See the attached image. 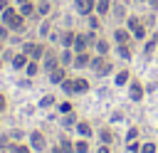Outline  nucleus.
Here are the masks:
<instances>
[{"mask_svg":"<svg viewBox=\"0 0 158 153\" xmlns=\"http://www.w3.org/2000/svg\"><path fill=\"white\" fill-rule=\"evenodd\" d=\"M0 22H5L10 30H15V32H20L22 27H25V17L20 15V10H12V7H7V10H2L0 12Z\"/></svg>","mask_w":158,"mask_h":153,"instance_id":"nucleus-1","label":"nucleus"},{"mask_svg":"<svg viewBox=\"0 0 158 153\" xmlns=\"http://www.w3.org/2000/svg\"><path fill=\"white\" fill-rule=\"evenodd\" d=\"M89 67H91V69H94L99 76H106V74H111V72H114V64H111V62H109V57H104V54L91 57Z\"/></svg>","mask_w":158,"mask_h":153,"instance_id":"nucleus-2","label":"nucleus"},{"mask_svg":"<svg viewBox=\"0 0 158 153\" xmlns=\"http://www.w3.org/2000/svg\"><path fill=\"white\" fill-rule=\"evenodd\" d=\"M128 30H131L133 39H143V37H146V27H143V22H141L136 15H128Z\"/></svg>","mask_w":158,"mask_h":153,"instance_id":"nucleus-3","label":"nucleus"},{"mask_svg":"<svg viewBox=\"0 0 158 153\" xmlns=\"http://www.w3.org/2000/svg\"><path fill=\"white\" fill-rule=\"evenodd\" d=\"M22 52H25L30 59H40V57H44L47 49H44L40 42H25V44H22Z\"/></svg>","mask_w":158,"mask_h":153,"instance_id":"nucleus-4","label":"nucleus"},{"mask_svg":"<svg viewBox=\"0 0 158 153\" xmlns=\"http://www.w3.org/2000/svg\"><path fill=\"white\" fill-rule=\"evenodd\" d=\"M74 5H77V10H79V15H91L94 12V7H96V0H74Z\"/></svg>","mask_w":158,"mask_h":153,"instance_id":"nucleus-5","label":"nucleus"},{"mask_svg":"<svg viewBox=\"0 0 158 153\" xmlns=\"http://www.w3.org/2000/svg\"><path fill=\"white\" fill-rule=\"evenodd\" d=\"M59 64H62V62H59V57H57L54 52H44V72H47V74H49L52 69H57Z\"/></svg>","mask_w":158,"mask_h":153,"instance_id":"nucleus-6","label":"nucleus"},{"mask_svg":"<svg viewBox=\"0 0 158 153\" xmlns=\"http://www.w3.org/2000/svg\"><path fill=\"white\" fill-rule=\"evenodd\" d=\"M128 96H131L133 101H141V99H143V86H141L136 79L128 81Z\"/></svg>","mask_w":158,"mask_h":153,"instance_id":"nucleus-7","label":"nucleus"},{"mask_svg":"<svg viewBox=\"0 0 158 153\" xmlns=\"http://www.w3.org/2000/svg\"><path fill=\"white\" fill-rule=\"evenodd\" d=\"M30 146H32V151H42L44 148V136L40 131H30Z\"/></svg>","mask_w":158,"mask_h":153,"instance_id":"nucleus-8","label":"nucleus"},{"mask_svg":"<svg viewBox=\"0 0 158 153\" xmlns=\"http://www.w3.org/2000/svg\"><path fill=\"white\" fill-rule=\"evenodd\" d=\"M111 7H114V2H111V0H96V7H94V12H96L99 17H106V15L111 12Z\"/></svg>","mask_w":158,"mask_h":153,"instance_id":"nucleus-9","label":"nucleus"},{"mask_svg":"<svg viewBox=\"0 0 158 153\" xmlns=\"http://www.w3.org/2000/svg\"><path fill=\"white\" fill-rule=\"evenodd\" d=\"M131 30H123V27H118V30H114V39H116V44H126V42H131Z\"/></svg>","mask_w":158,"mask_h":153,"instance_id":"nucleus-10","label":"nucleus"},{"mask_svg":"<svg viewBox=\"0 0 158 153\" xmlns=\"http://www.w3.org/2000/svg\"><path fill=\"white\" fill-rule=\"evenodd\" d=\"M64 79H67V69H64L62 64H59L57 69H52V72H49V81H52V84H62Z\"/></svg>","mask_w":158,"mask_h":153,"instance_id":"nucleus-11","label":"nucleus"},{"mask_svg":"<svg viewBox=\"0 0 158 153\" xmlns=\"http://www.w3.org/2000/svg\"><path fill=\"white\" fill-rule=\"evenodd\" d=\"M89 62H91V54H89V49L86 52H77L74 54V67H89Z\"/></svg>","mask_w":158,"mask_h":153,"instance_id":"nucleus-12","label":"nucleus"},{"mask_svg":"<svg viewBox=\"0 0 158 153\" xmlns=\"http://www.w3.org/2000/svg\"><path fill=\"white\" fill-rule=\"evenodd\" d=\"M20 15H22V17H32V15H37V5H35V0L22 2V5H20Z\"/></svg>","mask_w":158,"mask_h":153,"instance_id":"nucleus-13","label":"nucleus"},{"mask_svg":"<svg viewBox=\"0 0 158 153\" xmlns=\"http://www.w3.org/2000/svg\"><path fill=\"white\" fill-rule=\"evenodd\" d=\"M74 54H77V52H74L72 47H64V52L59 54V62H62V67H67V64H74Z\"/></svg>","mask_w":158,"mask_h":153,"instance_id":"nucleus-14","label":"nucleus"},{"mask_svg":"<svg viewBox=\"0 0 158 153\" xmlns=\"http://www.w3.org/2000/svg\"><path fill=\"white\" fill-rule=\"evenodd\" d=\"M74 128H77V133H79L81 138H89V136H91V126H89V121H77Z\"/></svg>","mask_w":158,"mask_h":153,"instance_id":"nucleus-15","label":"nucleus"},{"mask_svg":"<svg viewBox=\"0 0 158 153\" xmlns=\"http://www.w3.org/2000/svg\"><path fill=\"white\" fill-rule=\"evenodd\" d=\"M94 49H96V54H104V57H109V42H106L104 37H96V42H94Z\"/></svg>","mask_w":158,"mask_h":153,"instance_id":"nucleus-16","label":"nucleus"},{"mask_svg":"<svg viewBox=\"0 0 158 153\" xmlns=\"http://www.w3.org/2000/svg\"><path fill=\"white\" fill-rule=\"evenodd\" d=\"M49 12H52V0H40L37 2V15L40 17H47Z\"/></svg>","mask_w":158,"mask_h":153,"instance_id":"nucleus-17","label":"nucleus"},{"mask_svg":"<svg viewBox=\"0 0 158 153\" xmlns=\"http://www.w3.org/2000/svg\"><path fill=\"white\" fill-rule=\"evenodd\" d=\"M74 37H77V32H72V30H67V32H62V37H59V42H62V47H74Z\"/></svg>","mask_w":158,"mask_h":153,"instance_id":"nucleus-18","label":"nucleus"},{"mask_svg":"<svg viewBox=\"0 0 158 153\" xmlns=\"http://www.w3.org/2000/svg\"><path fill=\"white\" fill-rule=\"evenodd\" d=\"M27 62H30V57H27L25 52H20V54H12V67L22 69V67H27Z\"/></svg>","mask_w":158,"mask_h":153,"instance_id":"nucleus-19","label":"nucleus"},{"mask_svg":"<svg viewBox=\"0 0 158 153\" xmlns=\"http://www.w3.org/2000/svg\"><path fill=\"white\" fill-rule=\"evenodd\" d=\"M84 91H89V81L84 76H77L74 79V94H84Z\"/></svg>","mask_w":158,"mask_h":153,"instance_id":"nucleus-20","label":"nucleus"},{"mask_svg":"<svg viewBox=\"0 0 158 153\" xmlns=\"http://www.w3.org/2000/svg\"><path fill=\"white\" fill-rule=\"evenodd\" d=\"M156 44H158V35H151V39L146 42V47H143V52H146V57H151L153 54V49H156Z\"/></svg>","mask_w":158,"mask_h":153,"instance_id":"nucleus-21","label":"nucleus"},{"mask_svg":"<svg viewBox=\"0 0 158 153\" xmlns=\"http://www.w3.org/2000/svg\"><path fill=\"white\" fill-rule=\"evenodd\" d=\"M116 52H118V57H121V59H131V42L118 44V47H116Z\"/></svg>","mask_w":158,"mask_h":153,"instance_id":"nucleus-22","label":"nucleus"},{"mask_svg":"<svg viewBox=\"0 0 158 153\" xmlns=\"http://www.w3.org/2000/svg\"><path fill=\"white\" fill-rule=\"evenodd\" d=\"M25 74H27V76H35V74H40V64H37V59H30V62H27V67H25Z\"/></svg>","mask_w":158,"mask_h":153,"instance_id":"nucleus-23","label":"nucleus"},{"mask_svg":"<svg viewBox=\"0 0 158 153\" xmlns=\"http://www.w3.org/2000/svg\"><path fill=\"white\" fill-rule=\"evenodd\" d=\"M131 81V74H128V69H121L118 74H116V84L118 86H123V84H128Z\"/></svg>","mask_w":158,"mask_h":153,"instance_id":"nucleus-24","label":"nucleus"},{"mask_svg":"<svg viewBox=\"0 0 158 153\" xmlns=\"http://www.w3.org/2000/svg\"><path fill=\"white\" fill-rule=\"evenodd\" d=\"M74 151H77V153H89V143H86V138L77 141V143H74Z\"/></svg>","mask_w":158,"mask_h":153,"instance_id":"nucleus-25","label":"nucleus"},{"mask_svg":"<svg viewBox=\"0 0 158 153\" xmlns=\"http://www.w3.org/2000/svg\"><path fill=\"white\" fill-rule=\"evenodd\" d=\"M86 20H89V30H99V15H86Z\"/></svg>","mask_w":158,"mask_h":153,"instance_id":"nucleus-26","label":"nucleus"},{"mask_svg":"<svg viewBox=\"0 0 158 153\" xmlns=\"http://www.w3.org/2000/svg\"><path fill=\"white\" fill-rule=\"evenodd\" d=\"M62 91L74 94V79H64V81H62Z\"/></svg>","mask_w":158,"mask_h":153,"instance_id":"nucleus-27","label":"nucleus"},{"mask_svg":"<svg viewBox=\"0 0 158 153\" xmlns=\"http://www.w3.org/2000/svg\"><path fill=\"white\" fill-rule=\"evenodd\" d=\"M49 35V20H42V25H40V37H47Z\"/></svg>","mask_w":158,"mask_h":153,"instance_id":"nucleus-28","label":"nucleus"},{"mask_svg":"<svg viewBox=\"0 0 158 153\" xmlns=\"http://www.w3.org/2000/svg\"><path fill=\"white\" fill-rule=\"evenodd\" d=\"M7 37H10V27L5 22H0V39H7Z\"/></svg>","mask_w":158,"mask_h":153,"instance_id":"nucleus-29","label":"nucleus"},{"mask_svg":"<svg viewBox=\"0 0 158 153\" xmlns=\"http://www.w3.org/2000/svg\"><path fill=\"white\" fill-rule=\"evenodd\" d=\"M101 141L111 146V141H114V133H111V131H101Z\"/></svg>","mask_w":158,"mask_h":153,"instance_id":"nucleus-30","label":"nucleus"},{"mask_svg":"<svg viewBox=\"0 0 158 153\" xmlns=\"http://www.w3.org/2000/svg\"><path fill=\"white\" fill-rule=\"evenodd\" d=\"M141 153H156V143H143L141 146Z\"/></svg>","mask_w":158,"mask_h":153,"instance_id":"nucleus-31","label":"nucleus"},{"mask_svg":"<svg viewBox=\"0 0 158 153\" xmlns=\"http://www.w3.org/2000/svg\"><path fill=\"white\" fill-rule=\"evenodd\" d=\"M59 111H62V114L67 116V114H72L74 109H72V104H59Z\"/></svg>","mask_w":158,"mask_h":153,"instance_id":"nucleus-32","label":"nucleus"},{"mask_svg":"<svg viewBox=\"0 0 158 153\" xmlns=\"http://www.w3.org/2000/svg\"><path fill=\"white\" fill-rule=\"evenodd\" d=\"M111 10H114V15H116V17H118V20H121V17H123V7H121V5H114V7H111Z\"/></svg>","mask_w":158,"mask_h":153,"instance_id":"nucleus-33","label":"nucleus"},{"mask_svg":"<svg viewBox=\"0 0 158 153\" xmlns=\"http://www.w3.org/2000/svg\"><path fill=\"white\" fill-rule=\"evenodd\" d=\"M12 153H32V148H27V146H15Z\"/></svg>","mask_w":158,"mask_h":153,"instance_id":"nucleus-34","label":"nucleus"},{"mask_svg":"<svg viewBox=\"0 0 158 153\" xmlns=\"http://www.w3.org/2000/svg\"><path fill=\"white\" fill-rule=\"evenodd\" d=\"M52 104H54V99H52V96H44V99L40 101V106H52Z\"/></svg>","mask_w":158,"mask_h":153,"instance_id":"nucleus-35","label":"nucleus"},{"mask_svg":"<svg viewBox=\"0 0 158 153\" xmlns=\"http://www.w3.org/2000/svg\"><path fill=\"white\" fill-rule=\"evenodd\" d=\"M136 136H138V128H128V133H126V138H128V141H133Z\"/></svg>","mask_w":158,"mask_h":153,"instance_id":"nucleus-36","label":"nucleus"},{"mask_svg":"<svg viewBox=\"0 0 158 153\" xmlns=\"http://www.w3.org/2000/svg\"><path fill=\"white\" fill-rule=\"evenodd\" d=\"M138 151H141V146H138L136 141H133V143H128V153H138Z\"/></svg>","mask_w":158,"mask_h":153,"instance_id":"nucleus-37","label":"nucleus"},{"mask_svg":"<svg viewBox=\"0 0 158 153\" xmlns=\"http://www.w3.org/2000/svg\"><path fill=\"white\" fill-rule=\"evenodd\" d=\"M96 153H111V148H109V143H104V146H101V148H99Z\"/></svg>","mask_w":158,"mask_h":153,"instance_id":"nucleus-38","label":"nucleus"},{"mask_svg":"<svg viewBox=\"0 0 158 153\" xmlns=\"http://www.w3.org/2000/svg\"><path fill=\"white\" fill-rule=\"evenodd\" d=\"M7 7H10V0H0V12L7 10Z\"/></svg>","mask_w":158,"mask_h":153,"instance_id":"nucleus-39","label":"nucleus"},{"mask_svg":"<svg viewBox=\"0 0 158 153\" xmlns=\"http://www.w3.org/2000/svg\"><path fill=\"white\" fill-rule=\"evenodd\" d=\"M52 153H69L67 148H62V146H57V148H52Z\"/></svg>","mask_w":158,"mask_h":153,"instance_id":"nucleus-40","label":"nucleus"},{"mask_svg":"<svg viewBox=\"0 0 158 153\" xmlns=\"http://www.w3.org/2000/svg\"><path fill=\"white\" fill-rule=\"evenodd\" d=\"M5 104H7V101H5V96L0 94V111H5Z\"/></svg>","mask_w":158,"mask_h":153,"instance_id":"nucleus-41","label":"nucleus"},{"mask_svg":"<svg viewBox=\"0 0 158 153\" xmlns=\"http://www.w3.org/2000/svg\"><path fill=\"white\" fill-rule=\"evenodd\" d=\"M22 2H30V0H17V5H22Z\"/></svg>","mask_w":158,"mask_h":153,"instance_id":"nucleus-42","label":"nucleus"},{"mask_svg":"<svg viewBox=\"0 0 158 153\" xmlns=\"http://www.w3.org/2000/svg\"><path fill=\"white\" fill-rule=\"evenodd\" d=\"M0 49H2V39H0Z\"/></svg>","mask_w":158,"mask_h":153,"instance_id":"nucleus-43","label":"nucleus"},{"mask_svg":"<svg viewBox=\"0 0 158 153\" xmlns=\"http://www.w3.org/2000/svg\"><path fill=\"white\" fill-rule=\"evenodd\" d=\"M0 67H2V62H0Z\"/></svg>","mask_w":158,"mask_h":153,"instance_id":"nucleus-44","label":"nucleus"}]
</instances>
